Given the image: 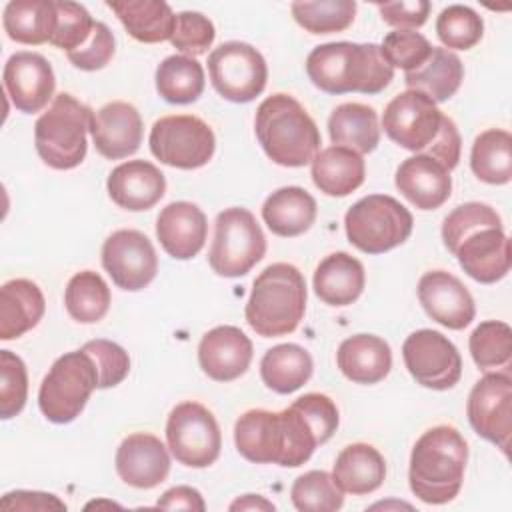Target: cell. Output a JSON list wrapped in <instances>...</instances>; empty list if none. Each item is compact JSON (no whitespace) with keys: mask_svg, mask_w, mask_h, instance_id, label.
Wrapping results in <instances>:
<instances>
[{"mask_svg":"<svg viewBox=\"0 0 512 512\" xmlns=\"http://www.w3.org/2000/svg\"><path fill=\"white\" fill-rule=\"evenodd\" d=\"M338 420L332 398L308 392L282 412L246 410L234 424V444L240 456L254 464L296 468L312 456L316 446L332 438Z\"/></svg>","mask_w":512,"mask_h":512,"instance_id":"obj_1","label":"cell"},{"mask_svg":"<svg viewBox=\"0 0 512 512\" xmlns=\"http://www.w3.org/2000/svg\"><path fill=\"white\" fill-rule=\"evenodd\" d=\"M306 74L316 88L328 94H378L392 82L394 68L378 44L328 42L308 54Z\"/></svg>","mask_w":512,"mask_h":512,"instance_id":"obj_2","label":"cell"},{"mask_svg":"<svg viewBox=\"0 0 512 512\" xmlns=\"http://www.w3.org/2000/svg\"><path fill=\"white\" fill-rule=\"evenodd\" d=\"M466 462L468 444L464 436L454 426H434L412 448L408 468L410 490L426 504H446L462 488Z\"/></svg>","mask_w":512,"mask_h":512,"instance_id":"obj_3","label":"cell"},{"mask_svg":"<svg viewBox=\"0 0 512 512\" xmlns=\"http://www.w3.org/2000/svg\"><path fill=\"white\" fill-rule=\"evenodd\" d=\"M254 130L266 156L286 168L310 164L320 148V130L312 116L296 98L282 92L258 106Z\"/></svg>","mask_w":512,"mask_h":512,"instance_id":"obj_4","label":"cell"},{"mask_svg":"<svg viewBox=\"0 0 512 512\" xmlns=\"http://www.w3.org/2000/svg\"><path fill=\"white\" fill-rule=\"evenodd\" d=\"M304 312L306 280L288 262H274L256 276L244 308L248 326L262 338L294 332Z\"/></svg>","mask_w":512,"mask_h":512,"instance_id":"obj_5","label":"cell"},{"mask_svg":"<svg viewBox=\"0 0 512 512\" xmlns=\"http://www.w3.org/2000/svg\"><path fill=\"white\" fill-rule=\"evenodd\" d=\"M92 114L86 104L68 92L54 96L48 110L34 124V146L46 166L72 170L86 158Z\"/></svg>","mask_w":512,"mask_h":512,"instance_id":"obj_6","label":"cell"},{"mask_svg":"<svg viewBox=\"0 0 512 512\" xmlns=\"http://www.w3.org/2000/svg\"><path fill=\"white\" fill-rule=\"evenodd\" d=\"M414 218L388 194H370L352 204L344 216L348 242L366 254H384L408 240Z\"/></svg>","mask_w":512,"mask_h":512,"instance_id":"obj_7","label":"cell"},{"mask_svg":"<svg viewBox=\"0 0 512 512\" xmlns=\"http://www.w3.org/2000/svg\"><path fill=\"white\" fill-rule=\"evenodd\" d=\"M96 388L98 370L92 356L84 348L66 352L50 366L40 384V412L54 424H68L80 416Z\"/></svg>","mask_w":512,"mask_h":512,"instance_id":"obj_8","label":"cell"},{"mask_svg":"<svg viewBox=\"0 0 512 512\" xmlns=\"http://www.w3.org/2000/svg\"><path fill=\"white\" fill-rule=\"evenodd\" d=\"M264 254L266 236L250 210L232 206L216 216L208 264L218 276H244L264 258Z\"/></svg>","mask_w":512,"mask_h":512,"instance_id":"obj_9","label":"cell"},{"mask_svg":"<svg viewBox=\"0 0 512 512\" xmlns=\"http://www.w3.org/2000/svg\"><path fill=\"white\" fill-rule=\"evenodd\" d=\"M150 152L166 166L194 170L206 166L216 150L212 128L198 116H162L150 130Z\"/></svg>","mask_w":512,"mask_h":512,"instance_id":"obj_10","label":"cell"},{"mask_svg":"<svg viewBox=\"0 0 512 512\" xmlns=\"http://www.w3.org/2000/svg\"><path fill=\"white\" fill-rule=\"evenodd\" d=\"M166 442L172 456L188 468H206L216 462L222 434L214 414L200 402H180L166 422Z\"/></svg>","mask_w":512,"mask_h":512,"instance_id":"obj_11","label":"cell"},{"mask_svg":"<svg viewBox=\"0 0 512 512\" xmlns=\"http://www.w3.org/2000/svg\"><path fill=\"white\" fill-rule=\"evenodd\" d=\"M208 74L214 90L230 102H250L262 94L268 80L264 56L250 44L222 42L208 56Z\"/></svg>","mask_w":512,"mask_h":512,"instance_id":"obj_12","label":"cell"},{"mask_svg":"<svg viewBox=\"0 0 512 512\" xmlns=\"http://www.w3.org/2000/svg\"><path fill=\"white\" fill-rule=\"evenodd\" d=\"M402 358L410 376L424 388L448 390L462 376L458 348L438 330L412 332L402 344Z\"/></svg>","mask_w":512,"mask_h":512,"instance_id":"obj_13","label":"cell"},{"mask_svg":"<svg viewBox=\"0 0 512 512\" xmlns=\"http://www.w3.org/2000/svg\"><path fill=\"white\" fill-rule=\"evenodd\" d=\"M468 422L478 436L496 444L504 454L512 432V378L506 372L484 374L466 402Z\"/></svg>","mask_w":512,"mask_h":512,"instance_id":"obj_14","label":"cell"},{"mask_svg":"<svg viewBox=\"0 0 512 512\" xmlns=\"http://www.w3.org/2000/svg\"><path fill=\"white\" fill-rule=\"evenodd\" d=\"M442 116L432 98L418 90H406L386 104L382 128L398 146L412 152H426L440 130Z\"/></svg>","mask_w":512,"mask_h":512,"instance_id":"obj_15","label":"cell"},{"mask_svg":"<svg viewBox=\"0 0 512 512\" xmlns=\"http://www.w3.org/2000/svg\"><path fill=\"white\" fill-rule=\"evenodd\" d=\"M102 266L118 288L136 292L154 280L158 256L146 234L122 228L104 240Z\"/></svg>","mask_w":512,"mask_h":512,"instance_id":"obj_16","label":"cell"},{"mask_svg":"<svg viewBox=\"0 0 512 512\" xmlns=\"http://www.w3.org/2000/svg\"><path fill=\"white\" fill-rule=\"evenodd\" d=\"M4 90L14 108L24 114L40 112L54 96L56 78L50 62L36 52L12 54L2 72Z\"/></svg>","mask_w":512,"mask_h":512,"instance_id":"obj_17","label":"cell"},{"mask_svg":"<svg viewBox=\"0 0 512 512\" xmlns=\"http://www.w3.org/2000/svg\"><path fill=\"white\" fill-rule=\"evenodd\" d=\"M418 300L424 312L450 330L466 328L476 314L470 290L446 270H430L418 280Z\"/></svg>","mask_w":512,"mask_h":512,"instance_id":"obj_18","label":"cell"},{"mask_svg":"<svg viewBox=\"0 0 512 512\" xmlns=\"http://www.w3.org/2000/svg\"><path fill=\"white\" fill-rule=\"evenodd\" d=\"M452 254L460 268L480 284H494L510 270V240L502 226H482L470 232Z\"/></svg>","mask_w":512,"mask_h":512,"instance_id":"obj_19","label":"cell"},{"mask_svg":"<svg viewBox=\"0 0 512 512\" xmlns=\"http://www.w3.org/2000/svg\"><path fill=\"white\" fill-rule=\"evenodd\" d=\"M114 464L122 482L148 490L166 480L170 472V454L158 436L150 432H134L120 442Z\"/></svg>","mask_w":512,"mask_h":512,"instance_id":"obj_20","label":"cell"},{"mask_svg":"<svg viewBox=\"0 0 512 512\" xmlns=\"http://www.w3.org/2000/svg\"><path fill=\"white\" fill-rule=\"evenodd\" d=\"M140 112L124 102L114 100L92 114L90 134L96 150L108 160H120L134 154L142 144Z\"/></svg>","mask_w":512,"mask_h":512,"instance_id":"obj_21","label":"cell"},{"mask_svg":"<svg viewBox=\"0 0 512 512\" xmlns=\"http://www.w3.org/2000/svg\"><path fill=\"white\" fill-rule=\"evenodd\" d=\"M252 342L236 326H216L198 344V364L216 382L240 378L252 362Z\"/></svg>","mask_w":512,"mask_h":512,"instance_id":"obj_22","label":"cell"},{"mask_svg":"<svg viewBox=\"0 0 512 512\" xmlns=\"http://www.w3.org/2000/svg\"><path fill=\"white\" fill-rule=\"evenodd\" d=\"M156 236L168 256L176 260H190L206 242V214L192 202H170L156 218Z\"/></svg>","mask_w":512,"mask_h":512,"instance_id":"obj_23","label":"cell"},{"mask_svg":"<svg viewBox=\"0 0 512 512\" xmlns=\"http://www.w3.org/2000/svg\"><path fill=\"white\" fill-rule=\"evenodd\" d=\"M400 194L420 210L440 208L452 192V176L428 154L406 158L394 176Z\"/></svg>","mask_w":512,"mask_h":512,"instance_id":"obj_24","label":"cell"},{"mask_svg":"<svg viewBox=\"0 0 512 512\" xmlns=\"http://www.w3.org/2000/svg\"><path fill=\"white\" fill-rule=\"evenodd\" d=\"M106 188L116 206L142 212L160 202L166 192V178L148 160H128L110 172Z\"/></svg>","mask_w":512,"mask_h":512,"instance_id":"obj_25","label":"cell"},{"mask_svg":"<svg viewBox=\"0 0 512 512\" xmlns=\"http://www.w3.org/2000/svg\"><path fill=\"white\" fill-rule=\"evenodd\" d=\"M340 372L356 384H376L392 368V350L388 342L374 334H354L346 338L336 352Z\"/></svg>","mask_w":512,"mask_h":512,"instance_id":"obj_26","label":"cell"},{"mask_svg":"<svg viewBox=\"0 0 512 512\" xmlns=\"http://www.w3.org/2000/svg\"><path fill=\"white\" fill-rule=\"evenodd\" d=\"M366 284L364 266L348 252L328 254L314 270L312 286L328 306H348L358 300Z\"/></svg>","mask_w":512,"mask_h":512,"instance_id":"obj_27","label":"cell"},{"mask_svg":"<svg viewBox=\"0 0 512 512\" xmlns=\"http://www.w3.org/2000/svg\"><path fill=\"white\" fill-rule=\"evenodd\" d=\"M44 294L28 278H12L0 288V340H14L44 316Z\"/></svg>","mask_w":512,"mask_h":512,"instance_id":"obj_28","label":"cell"},{"mask_svg":"<svg viewBox=\"0 0 512 512\" xmlns=\"http://www.w3.org/2000/svg\"><path fill=\"white\" fill-rule=\"evenodd\" d=\"M310 164V176L316 188L326 196L334 198L352 194L356 188L362 186L366 176L362 154L346 146H328L320 150Z\"/></svg>","mask_w":512,"mask_h":512,"instance_id":"obj_29","label":"cell"},{"mask_svg":"<svg viewBox=\"0 0 512 512\" xmlns=\"http://www.w3.org/2000/svg\"><path fill=\"white\" fill-rule=\"evenodd\" d=\"M332 478L342 492L362 496L378 490L386 478L384 456L366 442L346 446L334 462Z\"/></svg>","mask_w":512,"mask_h":512,"instance_id":"obj_30","label":"cell"},{"mask_svg":"<svg viewBox=\"0 0 512 512\" xmlns=\"http://www.w3.org/2000/svg\"><path fill=\"white\" fill-rule=\"evenodd\" d=\"M106 6L138 42L156 44L170 40L174 34L176 14L162 0H108Z\"/></svg>","mask_w":512,"mask_h":512,"instance_id":"obj_31","label":"cell"},{"mask_svg":"<svg viewBox=\"0 0 512 512\" xmlns=\"http://www.w3.org/2000/svg\"><path fill=\"white\" fill-rule=\"evenodd\" d=\"M316 200L300 186H284L262 204V220L272 234L294 238L304 234L316 220Z\"/></svg>","mask_w":512,"mask_h":512,"instance_id":"obj_32","label":"cell"},{"mask_svg":"<svg viewBox=\"0 0 512 512\" xmlns=\"http://www.w3.org/2000/svg\"><path fill=\"white\" fill-rule=\"evenodd\" d=\"M328 134L332 144L346 146L358 154H368L376 150L380 142L378 114L372 106L344 102L332 110L328 118Z\"/></svg>","mask_w":512,"mask_h":512,"instance_id":"obj_33","label":"cell"},{"mask_svg":"<svg viewBox=\"0 0 512 512\" xmlns=\"http://www.w3.org/2000/svg\"><path fill=\"white\" fill-rule=\"evenodd\" d=\"M464 80L462 60L446 48H432L428 60L404 74L408 90H418L434 102H446L456 94Z\"/></svg>","mask_w":512,"mask_h":512,"instance_id":"obj_34","label":"cell"},{"mask_svg":"<svg viewBox=\"0 0 512 512\" xmlns=\"http://www.w3.org/2000/svg\"><path fill=\"white\" fill-rule=\"evenodd\" d=\"M314 370L312 356L306 348L298 344H278L260 360V376L262 382L278 392V394H292L302 388Z\"/></svg>","mask_w":512,"mask_h":512,"instance_id":"obj_35","label":"cell"},{"mask_svg":"<svg viewBox=\"0 0 512 512\" xmlns=\"http://www.w3.org/2000/svg\"><path fill=\"white\" fill-rule=\"evenodd\" d=\"M56 24V6L52 0H12L4 8L2 26L10 40L18 44L50 42Z\"/></svg>","mask_w":512,"mask_h":512,"instance_id":"obj_36","label":"cell"},{"mask_svg":"<svg viewBox=\"0 0 512 512\" xmlns=\"http://www.w3.org/2000/svg\"><path fill=\"white\" fill-rule=\"evenodd\" d=\"M470 168L486 184H508L512 178V136L502 128L480 132L472 144Z\"/></svg>","mask_w":512,"mask_h":512,"instance_id":"obj_37","label":"cell"},{"mask_svg":"<svg viewBox=\"0 0 512 512\" xmlns=\"http://www.w3.org/2000/svg\"><path fill=\"white\" fill-rule=\"evenodd\" d=\"M156 90L170 104L196 102L204 92V68L186 54H172L156 68Z\"/></svg>","mask_w":512,"mask_h":512,"instance_id":"obj_38","label":"cell"},{"mask_svg":"<svg viewBox=\"0 0 512 512\" xmlns=\"http://www.w3.org/2000/svg\"><path fill=\"white\" fill-rule=\"evenodd\" d=\"M110 288L94 270H82L68 280L64 304L68 314L80 324L102 320L110 308Z\"/></svg>","mask_w":512,"mask_h":512,"instance_id":"obj_39","label":"cell"},{"mask_svg":"<svg viewBox=\"0 0 512 512\" xmlns=\"http://www.w3.org/2000/svg\"><path fill=\"white\" fill-rule=\"evenodd\" d=\"M294 20L310 34L342 32L354 22V0H316V2H292Z\"/></svg>","mask_w":512,"mask_h":512,"instance_id":"obj_40","label":"cell"},{"mask_svg":"<svg viewBox=\"0 0 512 512\" xmlns=\"http://www.w3.org/2000/svg\"><path fill=\"white\" fill-rule=\"evenodd\" d=\"M290 498L300 512H336L344 504V492L324 470H310L298 476L290 488Z\"/></svg>","mask_w":512,"mask_h":512,"instance_id":"obj_41","label":"cell"},{"mask_svg":"<svg viewBox=\"0 0 512 512\" xmlns=\"http://www.w3.org/2000/svg\"><path fill=\"white\" fill-rule=\"evenodd\" d=\"M468 348L480 370L508 366L512 358V330L500 320L480 322L470 334Z\"/></svg>","mask_w":512,"mask_h":512,"instance_id":"obj_42","label":"cell"},{"mask_svg":"<svg viewBox=\"0 0 512 512\" xmlns=\"http://www.w3.org/2000/svg\"><path fill=\"white\" fill-rule=\"evenodd\" d=\"M436 34L446 50H470L484 34V22L470 6L452 4L436 18Z\"/></svg>","mask_w":512,"mask_h":512,"instance_id":"obj_43","label":"cell"},{"mask_svg":"<svg viewBox=\"0 0 512 512\" xmlns=\"http://www.w3.org/2000/svg\"><path fill=\"white\" fill-rule=\"evenodd\" d=\"M54 6H56V24H54L50 44L60 50H66V54L74 52L90 38L96 20H92L90 12L78 2L62 0V2H54Z\"/></svg>","mask_w":512,"mask_h":512,"instance_id":"obj_44","label":"cell"},{"mask_svg":"<svg viewBox=\"0 0 512 512\" xmlns=\"http://www.w3.org/2000/svg\"><path fill=\"white\" fill-rule=\"evenodd\" d=\"M482 226H502V220L492 206L482 202H466L456 206L442 222L444 246L454 252L464 236Z\"/></svg>","mask_w":512,"mask_h":512,"instance_id":"obj_45","label":"cell"},{"mask_svg":"<svg viewBox=\"0 0 512 512\" xmlns=\"http://www.w3.org/2000/svg\"><path fill=\"white\" fill-rule=\"evenodd\" d=\"M28 398V372L20 356L0 350V416L4 420L20 414Z\"/></svg>","mask_w":512,"mask_h":512,"instance_id":"obj_46","label":"cell"},{"mask_svg":"<svg viewBox=\"0 0 512 512\" xmlns=\"http://www.w3.org/2000/svg\"><path fill=\"white\" fill-rule=\"evenodd\" d=\"M434 46L414 30H392L384 36L380 44V52L392 68H402L404 72H412L422 66Z\"/></svg>","mask_w":512,"mask_h":512,"instance_id":"obj_47","label":"cell"},{"mask_svg":"<svg viewBox=\"0 0 512 512\" xmlns=\"http://www.w3.org/2000/svg\"><path fill=\"white\" fill-rule=\"evenodd\" d=\"M214 36H216V30L208 16L200 12L184 10L176 14V26L170 42L176 50L194 58L208 52V48L214 42Z\"/></svg>","mask_w":512,"mask_h":512,"instance_id":"obj_48","label":"cell"},{"mask_svg":"<svg viewBox=\"0 0 512 512\" xmlns=\"http://www.w3.org/2000/svg\"><path fill=\"white\" fill-rule=\"evenodd\" d=\"M94 360L98 370V388H112L120 384L130 372L128 352L112 340H90L82 346Z\"/></svg>","mask_w":512,"mask_h":512,"instance_id":"obj_49","label":"cell"},{"mask_svg":"<svg viewBox=\"0 0 512 512\" xmlns=\"http://www.w3.org/2000/svg\"><path fill=\"white\" fill-rule=\"evenodd\" d=\"M114 50H116V42H114L110 28L104 22L96 20L90 38L78 50L68 52L66 56L76 68L94 72V70L104 68L112 60Z\"/></svg>","mask_w":512,"mask_h":512,"instance_id":"obj_50","label":"cell"},{"mask_svg":"<svg viewBox=\"0 0 512 512\" xmlns=\"http://www.w3.org/2000/svg\"><path fill=\"white\" fill-rule=\"evenodd\" d=\"M378 10L386 24L396 26V30H410V28L422 26L428 20L430 2L426 0L386 2V4H378Z\"/></svg>","mask_w":512,"mask_h":512,"instance_id":"obj_51","label":"cell"},{"mask_svg":"<svg viewBox=\"0 0 512 512\" xmlns=\"http://www.w3.org/2000/svg\"><path fill=\"white\" fill-rule=\"evenodd\" d=\"M460 148H462V140H460L458 128H456L454 120L444 114L440 130L424 154H428L430 158L440 162L446 170H454L460 160Z\"/></svg>","mask_w":512,"mask_h":512,"instance_id":"obj_52","label":"cell"},{"mask_svg":"<svg viewBox=\"0 0 512 512\" xmlns=\"http://www.w3.org/2000/svg\"><path fill=\"white\" fill-rule=\"evenodd\" d=\"M0 506L4 510H66V504L54 494L14 490L4 494Z\"/></svg>","mask_w":512,"mask_h":512,"instance_id":"obj_53","label":"cell"},{"mask_svg":"<svg viewBox=\"0 0 512 512\" xmlns=\"http://www.w3.org/2000/svg\"><path fill=\"white\" fill-rule=\"evenodd\" d=\"M156 508H164V510H196V512H204L206 504L202 494L192 488V486H174L170 490H166L158 502Z\"/></svg>","mask_w":512,"mask_h":512,"instance_id":"obj_54","label":"cell"},{"mask_svg":"<svg viewBox=\"0 0 512 512\" xmlns=\"http://www.w3.org/2000/svg\"><path fill=\"white\" fill-rule=\"evenodd\" d=\"M230 510H274V504L258 494H246L230 504Z\"/></svg>","mask_w":512,"mask_h":512,"instance_id":"obj_55","label":"cell"}]
</instances>
